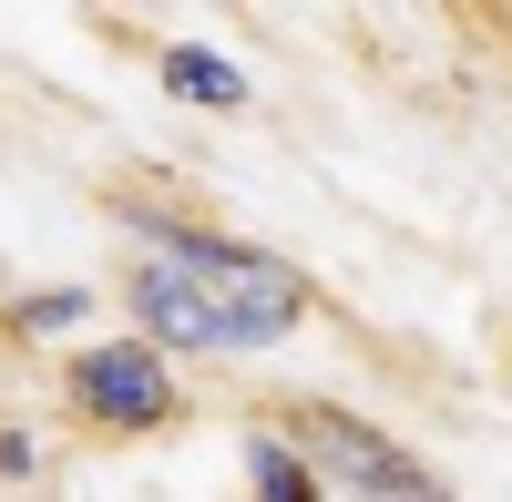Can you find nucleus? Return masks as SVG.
Returning <instances> with one entry per match:
<instances>
[{"label":"nucleus","mask_w":512,"mask_h":502,"mask_svg":"<svg viewBox=\"0 0 512 502\" xmlns=\"http://www.w3.org/2000/svg\"><path fill=\"white\" fill-rule=\"evenodd\" d=\"M144 246H164V257H185L205 287H216V308L236 318L246 349L287 339L297 318H308V277H297L287 257H267V246H226V236H195V226H164V216H134Z\"/></svg>","instance_id":"obj_1"},{"label":"nucleus","mask_w":512,"mask_h":502,"mask_svg":"<svg viewBox=\"0 0 512 502\" xmlns=\"http://www.w3.org/2000/svg\"><path fill=\"white\" fill-rule=\"evenodd\" d=\"M72 410L93 431H164L185 410V390H175V369H164V339H144V328H123V339H93V349H72Z\"/></svg>","instance_id":"obj_2"},{"label":"nucleus","mask_w":512,"mask_h":502,"mask_svg":"<svg viewBox=\"0 0 512 502\" xmlns=\"http://www.w3.org/2000/svg\"><path fill=\"white\" fill-rule=\"evenodd\" d=\"M287 431H297V451H308L328 482H349V492H400V502L441 492V482L420 472L400 441H379V431H369V421H349L338 400H287Z\"/></svg>","instance_id":"obj_3"},{"label":"nucleus","mask_w":512,"mask_h":502,"mask_svg":"<svg viewBox=\"0 0 512 502\" xmlns=\"http://www.w3.org/2000/svg\"><path fill=\"white\" fill-rule=\"evenodd\" d=\"M123 318H134L144 339H164V349H246L236 318L216 308V287H205L185 257H164V246L144 267H123Z\"/></svg>","instance_id":"obj_4"},{"label":"nucleus","mask_w":512,"mask_h":502,"mask_svg":"<svg viewBox=\"0 0 512 502\" xmlns=\"http://www.w3.org/2000/svg\"><path fill=\"white\" fill-rule=\"evenodd\" d=\"M154 72H164V93H175V103H216V113L246 103V72H236L226 52H205V41H164Z\"/></svg>","instance_id":"obj_5"},{"label":"nucleus","mask_w":512,"mask_h":502,"mask_svg":"<svg viewBox=\"0 0 512 502\" xmlns=\"http://www.w3.org/2000/svg\"><path fill=\"white\" fill-rule=\"evenodd\" d=\"M246 482L267 502H318V462L297 451V431H256L246 441Z\"/></svg>","instance_id":"obj_6"},{"label":"nucleus","mask_w":512,"mask_h":502,"mask_svg":"<svg viewBox=\"0 0 512 502\" xmlns=\"http://www.w3.org/2000/svg\"><path fill=\"white\" fill-rule=\"evenodd\" d=\"M82 308H93L82 287H52V298H21V308H11V328H21V339H62Z\"/></svg>","instance_id":"obj_7"},{"label":"nucleus","mask_w":512,"mask_h":502,"mask_svg":"<svg viewBox=\"0 0 512 502\" xmlns=\"http://www.w3.org/2000/svg\"><path fill=\"white\" fill-rule=\"evenodd\" d=\"M0 472H31V441L21 431H0Z\"/></svg>","instance_id":"obj_8"}]
</instances>
